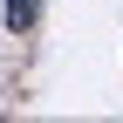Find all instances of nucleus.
Listing matches in <instances>:
<instances>
[{
  "mask_svg": "<svg viewBox=\"0 0 123 123\" xmlns=\"http://www.w3.org/2000/svg\"><path fill=\"white\" fill-rule=\"evenodd\" d=\"M34 21H41V0H7V34H14V41L34 34Z\"/></svg>",
  "mask_w": 123,
  "mask_h": 123,
  "instance_id": "1",
  "label": "nucleus"
}]
</instances>
